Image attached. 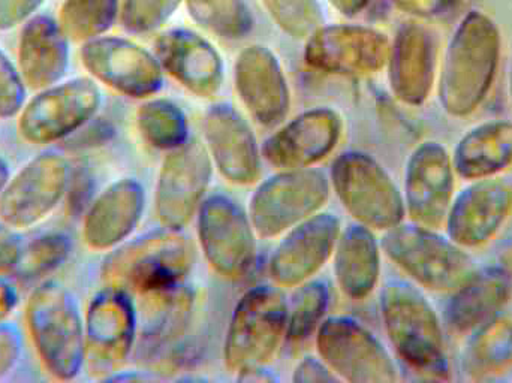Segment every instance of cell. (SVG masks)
Returning <instances> with one entry per match:
<instances>
[{"mask_svg": "<svg viewBox=\"0 0 512 383\" xmlns=\"http://www.w3.org/2000/svg\"><path fill=\"white\" fill-rule=\"evenodd\" d=\"M26 327L39 361L57 381H74L86 369V321L71 289L54 279L33 289Z\"/></svg>", "mask_w": 512, "mask_h": 383, "instance_id": "1", "label": "cell"}, {"mask_svg": "<svg viewBox=\"0 0 512 383\" xmlns=\"http://www.w3.org/2000/svg\"><path fill=\"white\" fill-rule=\"evenodd\" d=\"M194 264V246L180 229L165 228L120 244L108 256V285L140 295L182 285Z\"/></svg>", "mask_w": 512, "mask_h": 383, "instance_id": "2", "label": "cell"}, {"mask_svg": "<svg viewBox=\"0 0 512 383\" xmlns=\"http://www.w3.org/2000/svg\"><path fill=\"white\" fill-rule=\"evenodd\" d=\"M381 313L391 345L409 367L429 378H448L441 325L420 291L399 280L387 283Z\"/></svg>", "mask_w": 512, "mask_h": 383, "instance_id": "3", "label": "cell"}, {"mask_svg": "<svg viewBox=\"0 0 512 383\" xmlns=\"http://www.w3.org/2000/svg\"><path fill=\"white\" fill-rule=\"evenodd\" d=\"M499 56V36L484 15L465 18L451 41L441 80V99L451 114L472 113L486 98Z\"/></svg>", "mask_w": 512, "mask_h": 383, "instance_id": "4", "label": "cell"}, {"mask_svg": "<svg viewBox=\"0 0 512 383\" xmlns=\"http://www.w3.org/2000/svg\"><path fill=\"white\" fill-rule=\"evenodd\" d=\"M288 300L274 286L249 289L234 309L225 340V364L248 375L264 370L286 336Z\"/></svg>", "mask_w": 512, "mask_h": 383, "instance_id": "5", "label": "cell"}, {"mask_svg": "<svg viewBox=\"0 0 512 383\" xmlns=\"http://www.w3.org/2000/svg\"><path fill=\"white\" fill-rule=\"evenodd\" d=\"M101 105V89L93 78L62 80L27 99L17 116L18 132L38 146L65 143L95 119Z\"/></svg>", "mask_w": 512, "mask_h": 383, "instance_id": "6", "label": "cell"}, {"mask_svg": "<svg viewBox=\"0 0 512 383\" xmlns=\"http://www.w3.org/2000/svg\"><path fill=\"white\" fill-rule=\"evenodd\" d=\"M331 188L357 223L388 231L400 225L405 201L387 171L366 153L348 152L334 161Z\"/></svg>", "mask_w": 512, "mask_h": 383, "instance_id": "7", "label": "cell"}, {"mask_svg": "<svg viewBox=\"0 0 512 383\" xmlns=\"http://www.w3.org/2000/svg\"><path fill=\"white\" fill-rule=\"evenodd\" d=\"M381 246L397 267L432 291H453L472 276L466 253L417 223L388 229Z\"/></svg>", "mask_w": 512, "mask_h": 383, "instance_id": "8", "label": "cell"}, {"mask_svg": "<svg viewBox=\"0 0 512 383\" xmlns=\"http://www.w3.org/2000/svg\"><path fill=\"white\" fill-rule=\"evenodd\" d=\"M72 173L71 162L60 150L33 156L0 193V217L18 231L44 222L65 201Z\"/></svg>", "mask_w": 512, "mask_h": 383, "instance_id": "9", "label": "cell"}, {"mask_svg": "<svg viewBox=\"0 0 512 383\" xmlns=\"http://www.w3.org/2000/svg\"><path fill=\"white\" fill-rule=\"evenodd\" d=\"M331 192L324 173L313 168L282 170L259 185L249 204L256 234L271 238L318 213Z\"/></svg>", "mask_w": 512, "mask_h": 383, "instance_id": "10", "label": "cell"}, {"mask_svg": "<svg viewBox=\"0 0 512 383\" xmlns=\"http://www.w3.org/2000/svg\"><path fill=\"white\" fill-rule=\"evenodd\" d=\"M86 369L96 378L120 373L137 342L138 316L129 292L108 285L96 292L84 313Z\"/></svg>", "mask_w": 512, "mask_h": 383, "instance_id": "11", "label": "cell"}, {"mask_svg": "<svg viewBox=\"0 0 512 383\" xmlns=\"http://www.w3.org/2000/svg\"><path fill=\"white\" fill-rule=\"evenodd\" d=\"M197 214L198 240L207 262L225 279H243L256 259V232L249 214L224 195L204 199Z\"/></svg>", "mask_w": 512, "mask_h": 383, "instance_id": "12", "label": "cell"}, {"mask_svg": "<svg viewBox=\"0 0 512 383\" xmlns=\"http://www.w3.org/2000/svg\"><path fill=\"white\" fill-rule=\"evenodd\" d=\"M316 331L319 357L340 381H396V367L390 355L360 322L346 316H333L322 321Z\"/></svg>", "mask_w": 512, "mask_h": 383, "instance_id": "13", "label": "cell"}, {"mask_svg": "<svg viewBox=\"0 0 512 383\" xmlns=\"http://www.w3.org/2000/svg\"><path fill=\"white\" fill-rule=\"evenodd\" d=\"M213 161L206 143L189 138L170 150L155 189V211L165 228L182 229L200 208L212 182Z\"/></svg>", "mask_w": 512, "mask_h": 383, "instance_id": "14", "label": "cell"}, {"mask_svg": "<svg viewBox=\"0 0 512 383\" xmlns=\"http://www.w3.org/2000/svg\"><path fill=\"white\" fill-rule=\"evenodd\" d=\"M80 56L93 80L129 98H147L161 89V63L122 36L104 35L84 42Z\"/></svg>", "mask_w": 512, "mask_h": 383, "instance_id": "15", "label": "cell"}, {"mask_svg": "<svg viewBox=\"0 0 512 383\" xmlns=\"http://www.w3.org/2000/svg\"><path fill=\"white\" fill-rule=\"evenodd\" d=\"M390 42L369 27H319L310 35L306 60L330 74H372L384 68L390 57Z\"/></svg>", "mask_w": 512, "mask_h": 383, "instance_id": "16", "label": "cell"}, {"mask_svg": "<svg viewBox=\"0 0 512 383\" xmlns=\"http://www.w3.org/2000/svg\"><path fill=\"white\" fill-rule=\"evenodd\" d=\"M342 119L328 108H313L274 132L261 153L268 164L282 170L312 168L324 161L339 143Z\"/></svg>", "mask_w": 512, "mask_h": 383, "instance_id": "17", "label": "cell"}, {"mask_svg": "<svg viewBox=\"0 0 512 383\" xmlns=\"http://www.w3.org/2000/svg\"><path fill=\"white\" fill-rule=\"evenodd\" d=\"M340 231V220L331 213L313 214L289 229L271 256V279L279 286L307 282L333 255Z\"/></svg>", "mask_w": 512, "mask_h": 383, "instance_id": "18", "label": "cell"}, {"mask_svg": "<svg viewBox=\"0 0 512 383\" xmlns=\"http://www.w3.org/2000/svg\"><path fill=\"white\" fill-rule=\"evenodd\" d=\"M454 177L450 156L436 143L415 150L406 168L405 207L417 225L438 228L447 216Z\"/></svg>", "mask_w": 512, "mask_h": 383, "instance_id": "19", "label": "cell"}, {"mask_svg": "<svg viewBox=\"0 0 512 383\" xmlns=\"http://www.w3.org/2000/svg\"><path fill=\"white\" fill-rule=\"evenodd\" d=\"M206 146L213 165L234 185H252L258 180L261 158L251 126L230 105L207 111L203 123Z\"/></svg>", "mask_w": 512, "mask_h": 383, "instance_id": "20", "label": "cell"}, {"mask_svg": "<svg viewBox=\"0 0 512 383\" xmlns=\"http://www.w3.org/2000/svg\"><path fill=\"white\" fill-rule=\"evenodd\" d=\"M146 208V192L135 179H120L92 199L83 214V238L93 250H111L125 243Z\"/></svg>", "mask_w": 512, "mask_h": 383, "instance_id": "21", "label": "cell"}, {"mask_svg": "<svg viewBox=\"0 0 512 383\" xmlns=\"http://www.w3.org/2000/svg\"><path fill=\"white\" fill-rule=\"evenodd\" d=\"M71 65V39L57 18L35 14L21 24L17 66L27 89L41 90L65 80Z\"/></svg>", "mask_w": 512, "mask_h": 383, "instance_id": "22", "label": "cell"}, {"mask_svg": "<svg viewBox=\"0 0 512 383\" xmlns=\"http://www.w3.org/2000/svg\"><path fill=\"white\" fill-rule=\"evenodd\" d=\"M236 86L243 104L259 125L273 128L289 111L288 83L276 57L264 47H249L236 65Z\"/></svg>", "mask_w": 512, "mask_h": 383, "instance_id": "23", "label": "cell"}, {"mask_svg": "<svg viewBox=\"0 0 512 383\" xmlns=\"http://www.w3.org/2000/svg\"><path fill=\"white\" fill-rule=\"evenodd\" d=\"M156 56L165 71L200 98H210L222 86V57L194 32L171 30L159 36Z\"/></svg>", "mask_w": 512, "mask_h": 383, "instance_id": "24", "label": "cell"}, {"mask_svg": "<svg viewBox=\"0 0 512 383\" xmlns=\"http://www.w3.org/2000/svg\"><path fill=\"white\" fill-rule=\"evenodd\" d=\"M512 210V188L502 180L481 179L454 202L448 232L454 243L480 246L492 240Z\"/></svg>", "mask_w": 512, "mask_h": 383, "instance_id": "25", "label": "cell"}, {"mask_svg": "<svg viewBox=\"0 0 512 383\" xmlns=\"http://www.w3.org/2000/svg\"><path fill=\"white\" fill-rule=\"evenodd\" d=\"M391 89L400 101L420 105L433 83L432 38L423 27L408 24L400 30L390 57Z\"/></svg>", "mask_w": 512, "mask_h": 383, "instance_id": "26", "label": "cell"}, {"mask_svg": "<svg viewBox=\"0 0 512 383\" xmlns=\"http://www.w3.org/2000/svg\"><path fill=\"white\" fill-rule=\"evenodd\" d=\"M337 286L351 300L369 297L379 279V247L372 229L354 223L340 231L334 249Z\"/></svg>", "mask_w": 512, "mask_h": 383, "instance_id": "27", "label": "cell"}, {"mask_svg": "<svg viewBox=\"0 0 512 383\" xmlns=\"http://www.w3.org/2000/svg\"><path fill=\"white\" fill-rule=\"evenodd\" d=\"M511 295L510 274L499 268H489L472 274L457 288L448 304L447 321L459 333L475 330L492 321Z\"/></svg>", "mask_w": 512, "mask_h": 383, "instance_id": "28", "label": "cell"}, {"mask_svg": "<svg viewBox=\"0 0 512 383\" xmlns=\"http://www.w3.org/2000/svg\"><path fill=\"white\" fill-rule=\"evenodd\" d=\"M512 162V123H486L469 132L456 150L454 168L465 179H487Z\"/></svg>", "mask_w": 512, "mask_h": 383, "instance_id": "29", "label": "cell"}, {"mask_svg": "<svg viewBox=\"0 0 512 383\" xmlns=\"http://www.w3.org/2000/svg\"><path fill=\"white\" fill-rule=\"evenodd\" d=\"M512 367V313L493 318L477 334L465 357V369L474 378L501 375Z\"/></svg>", "mask_w": 512, "mask_h": 383, "instance_id": "30", "label": "cell"}, {"mask_svg": "<svg viewBox=\"0 0 512 383\" xmlns=\"http://www.w3.org/2000/svg\"><path fill=\"white\" fill-rule=\"evenodd\" d=\"M122 0H63L59 21L71 42L92 41L104 36L120 15Z\"/></svg>", "mask_w": 512, "mask_h": 383, "instance_id": "31", "label": "cell"}, {"mask_svg": "<svg viewBox=\"0 0 512 383\" xmlns=\"http://www.w3.org/2000/svg\"><path fill=\"white\" fill-rule=\"evenodd\" d=\"M137 125L141 137L155 149L170 152L189 140L186 116L173 102H146L138 111Z\"/></svg>", "mask_w": 512, "mask_h": 383, "instance_id": "32", "label": "cell"}, {"mask_svg": "<svg viewBox=\"0 0 512 383\" xmlns=\"http://www.w3.org/2000/svg\"><path fill=\"white\" fill-rule=\"evenodd\" d=\"M330 294L324 283L304 282L295 288L288 300V318H286V336L288 339H307L318 330L322 318L328 309Z\"/></svg>", "mask_w": 512, "mask_h": 383, "instance_id": "33", "label": "cell"}, {"mask_svg": "<svg viewBox=\"0 0 512 383\" xmlns=\"http://www.w3.org/2000/svg\"><path fill=\"white\" fill-rule=\"evenodd\" d=\"M188 8L197 23L224 38H242L252 27L242 0H188Z\"/></svg>", "mask_w": 512, "mask_h": 383, "instance_id": "34", "label": "cell"}, {"mask_svg": "<svg viewBox=\"0 0 512 383\" xmlns=\"http://www.w3.org/2000/svg\"><path fill=\"white\" fill-rule=\"evenodd\" d=\"M72 252V241L65 232H47L24 244L14 273L21 279H38L62 267Z\"/></svg>", "mask_w": 512, "mask_h": 383, "instance_id": "35", "label": "cell"}, {"mask_svg": "<svg viewBox=\"0 0 512 383\" xmlns=\"http://www.w3.org/2000/svg\"><path fill=\"white\" fill-rule=\"evenodd\" d=\"M280 27L295 38L310 36L321 24L316 0H264Z\"/></svg>", "mask_w": 512, "mask_h": 383, "instance_id": "36", "label": "cell"}, {"mask_svg": "<svg viewBox=\"0 0 512 383\" xmlns=\"http://www.w3.org/2000/svg\"><path fill=\"white\" fill-rule=\"evenodd\" d=\"M180 0H122L120 20L131 32H147L161 26L174 11Z\"/></svg>", "mask_w": 512, "mask_h": 383, "instance_id": "37", "label": "cell"}, {"mask_svg": "<svg viewBox=\"0 0 512 383\" xmlns=\"http://www.w3.org/2000/svg\"><path fill=\"white\" fill-rule=\"evenodd\" d=\"M27 101V86L18 66L0 48V120L20 114Z\"/></svg>", "mask_w": 512, "mask_h": 383, "instance_id": "38", "label": "cell"}, {"mask_svg": "<svg viewBox=\"0 0 512 383\" xmlns=\"http://www.w3.org/2000/svg\"><path fill=\"white\" fill-rule=\"evenodd\" d=\"M23 348L21 328L9 319L0 321V381L20 363Z\"/></svg>", "mask_w": 512, "mask_h": 383, "instance_id": "39", "label": "cell"}, {"mask_svg": "<svg viewBox=\"0 0 512 383\" xmlns=\"http://www.w3.org/2000/svg\"><path fill=\"white\" fill-rule=\"evenodd\" d=\"M47 0H0V32H8L38 14Z\"/></svg>", "mask_w": 512, "mask_h": 383, "instance_id": "40", "label": "cell"}, {"mask_svg": "<svg viewBox=\"0 0 512 383\" xmlns=\"http://www.w3.org/2000/svg\"><path fill=\"white\" fill-rule=\"evenodd\" d=\"M23 247L18 229L12 228L0 217V274L14 273Z\"/></svg>", "mask_w": 512, "mask_h": 383, "instance_id": "41", "label": "cell"}, {"mask_svg": "<svg viewBox=\"0 0 512 383\" xmlns=\"http://www.w3.org/2000/svg\"><path fill=\"white\" fill-rule=\"evenodd\" d=\"M340 379L328 369L324 361L306 358L295 369L294 382H339Z\"/></svg>", "mask_w": 512, "mask_h": 383, "instance_id": "42", "label": "cell"}, {"mask_svg": "<svg viewBox=\"0 0 512 383\" xmlns=\"http://www.w3.org/2000/svg\"><path fill=\"white\" fill-rule=\"evenodd\" d=\"M403 11L420 17H435L444 14L456 0H393Z\"/></svg>", "mask_w": 512, "mask_h": 383, "instance_id": "43", "label": "cell"}, {"mask_svg": "<svg viewBox=\"0 0 512 383\" xmlns=\"http://www.w3.org/2000/svg\"><path fill=\"white\" fill-rule=\"evenodd\" d=\"M20 295L14 282L0 274V321H5L17 309Z\"/></svg>", "mask_w": 512, "mask_h": 383, "instance_id": "44", "label": "cell"}, {"mask_svg": "<svg viewBox=\"0 0 512 383\" xmlns=\"http://www.w3.org/2000/svg\"><path fill=\"white\" fill-rule=\"evenodd\" d=\"M336 8H339L340 11L345 12L348 15L357 14L358 11L364 8L367 5L369 0H330Z\"/></svg>", "mask_w": 512, "mask_h": 383, "instance_id": "45", "label": "cell"}, {"mask_svg": "<svg viewBox=\"0 0 512 383\" xmlns=\"http://www.w3.org/2000/svg\"><path fill=\"white\" fill-rule=\"evenodd\" d=\"M12 171L9 167L8 161L3 156H0V193L5 189L6 183L11 179Z\"/></svg>", "mask_w": 512, "mask_h": 383, "instance_id": "46", "label": "cell"}, {"mask_svg": "<svg viewBox=\"0 0 512 383\" xmlns=\"http://www.w3.org/2000/svg\"><path fill=\"white\" fill-rule=\"evenodd\" d=\"M501 261L502 265H504V270L512 276V244L504 250V253H502Z\"/></svg>", "mask_w": 512, "mask_h": 383, "instance_id": "47", "label": "cell"}]
</instances>
